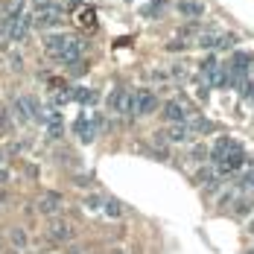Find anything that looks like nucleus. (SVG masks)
<instances>
[{"label": "nucleus", "instance_id": "4", "mask_svg": "<svg viewBox=\"0 0 254 254\" xmlns=\"http://www.w3.org/2000/svg\"><path fill=\"white\" fill-rule=\"evenodd\" d=\"M108 105H111V111H117V114H134V94L126 91V88H117V91H111Z\"/></svg>", "mask_w": 254, "mask_h": 254}, {"label": "nucleus", "instance_id": "22", "mask_svg": "<svg viewBox=\"0 0 254 254\" xmlns=\"http://www.w3.org/2000/svg\"><path fill=\"white\" fill-rule=\"evenodd\" d=\"M70 97H73L76 102H82V105H91V102H97V94H94V91H88V88H76Z\"/></svg>", "mask_w": 254, "mask_h": 254}, {"label": "nucleus", "instance_id": "8", "mask_svg": "<svg viewBox=\"0 0 254 254\" xmlns=\"http://www.w3.org/2000/svg\"><path fill=\"white\" fill-rule=\"evenodd\" d=\"M164 120H170L173 126L176 123H187V105L181 100H170L164 105Z\"/></svg>", "mask_w": 254, "mask_h": 254}, {"label": "nucleus", "instance_id": "27", "mask_svg": "<svg viewBox=\"0 0 254 254\" xmlns=\"http://www.w3.org/2000/svg\"><path fill=\"white\" fill-rule=\"evenodd\" d=\"M193 158H196V161H202V158H210V152H207V149H204V146H193Z\"/></svg>", "mask_w": 254, "mask_h": 254}, {"label": "nucleus", "instance_id": "6", "mask_svg": "<svg viewBox=\"0 0 254 254\" xmlns=\"http://www.w3.org/2000/svg\"><path fill=\"white\" fill-rule=\"evenodd\" d=\"M240 146H243V143H240V140H234V137H219V140L213 143V149H210V161H213V164H219V161H225V158H228L234 149H240Z\"/></svg>", "mask_w": 254, "mask_h": 254}, {"label": "nucleus", "instance_id": "12", "mask_svg": "<svg viewBox=\"0 0 254 254\" xmlns=\"http://www.w3.org/2000/svg\"><path fill=\"white\" fill-rule=\"evenodd\" d=\"M44 128H47V137H50V140H59V137L64 134V123H62L59 111H47V123H44Z\"/></svg>", "mask_w": 254, "mask_h": 254}, {"label": "nucleus", "instance_id": "19", "mask_svg": "<svg viewBox=\"0 0 254 254\" xmlns=\"http://www.w3.org/2000/svg\"><path fill=\"white\" fill-rule=\"evenodd\" d=\"M187 126H190V131H196V134H210V131L216 128L210 120H207V117H193Z\"/></svg>", "mask_w": 254, "mask_h": 254}, {"label": "nucleus", "instance_id": "16", "mask_svg": "<svg viewBox=\"0 0 254 254\" xmlns=\"http://www.w3.org/2000/svg\"><path fill=\"white\" fill-rule=\"evenodd\" d=\"M12 117L18 120V123H29L32 117H29V108H26V100L24 97H15L12 100Z\"/></svg>", "mask_w": 254, "mask_h": 254}, {"label": "nucleus", "instance_id": "10", "mask_svg": "<svg viewBox=\"0 0 254 254\" xmlns=\"http://www.w3.org/2000/svg\"><path fill=\"white\" fill-rule=\"evenodd\" d=\"M73 131L79 134L82 143H94V137H97V123L88 120V117H79L76 123H73Z\"/></svg>", "mask_w": 254, "mask_h": 254}, {"label": "nucleus", "instance_id": "25", "mask_svg": "<svg viewBox=\"0 0 254 254\" xmlns=\"http://www.w3.org/2000/svg\"><path fill=\"white\" fill-rule=\"evenodd\" d=\"M237 190H254V170L252 173H243L237 181Z\"/></svg>", "mask_w": 254, "mask_h": 254}, {"label": "nucleus", "instance_id": "23", "mask_svg": "<svg viewBox=\"0 0 254 254\" xmlns=\"http://www.w3.org/2000/svg\"><path fill=\"white\" fill-rule=\"evenodd\" d=\"M85 210H91V213H102V207H105V199H100V196H88L85 199Z\"/></svg>", "mask_w": 254, "mask_h": 254}, {"label": "nucleus", "instance_id": "28", "mask_svg": "<svg viewBox=\"0 0 254 254\" xmlns=\"http://www.w3.org/2000/svg\"><path fill=\"white\" fill-rule=\"evenodd\" d=\"M240 94H243L246 100H254V79H249V85H246V88H243Z\"/></svg>", "mask_w": 254, "mask_h": 254}, {"label": "nucleus", "instance_id": "30", "mask_svg": "<svg viewBox=\"0 0 254 254\" xmlns=\"http://www.w3.org/2000/svg\"><path fill=\"white\" fill-rule=\"evenodd\" d=\"M108 254H126V252H108Z\"/></svg>", "mask_w": 254, "mask_h": 254}, {"label": "nucleus", "instance_id": "1", "mask_svg": "<svg viewBox=\"0 0 254 254\" xmlns=\"http://www.w3.org/2000/svg\"><path fill=\"white\" fill-rule=\"evenodd\" d=\"M76 237V228L67 222V219H62V216H56V219H50V225H47V240L50 243H70Z\"/></svg>", "mask_w": 254, "mask_h": 254}, {"label": "nucleus", "instance_id": "18", "mask_svg": "<svg viewBox=\"0 0 254 254\" xmlns=\"http://www.w3.org/2000/svg\"><path fill=\"white\" fill-rule=\"evenodd\" d=\"M219 35L222 32H216V29H207V32H199V47L202 50H216V44H219Z\"/></svg>", "mask_w": 254, "mask_h": 254}, {"label": "nucleus", "instance_id": "7", "mask_svg": "<svg viewBox=\"0 0 254 254\" xmlns=\"http://www.w3.org/2000/svg\"><path fill=\"white\" fill-rule=\"evenodd\" d=\"M32 24L35 26H59L62 24V9L59 6H47V9H38L35 12V18H32Z\"/></svg>", "mask_w": 254, "mask_h": 254}, {"label": "nucleus", "instance_id": "17", "mask_svg": "<svg viewBox=\"0 0 254 254\" xmlns=\"http://www.w3.org/2000/svg\"><path fill=\"white\" fill-rule=\"evenodd\" d=\"M252 210H254V199H243V196H240V199L234 202V207H231V216H237V219H246Z\"/></svg>", "mask_w": 254, "mask_h": 254}, {"label": "nucleus", "instance_id": "26", "mask_svg": "<svg viewBox=\"0 0 254 254\" xmlns=\"http://www.w3.org/2000/svg\"><path fill=\"white\" fill-rule=\"evenodd\" d=\"M237 44V35H219V44H216V50H231Z\"/></svg>", "mask_w": 254, "mask_h": 254}, {"label": "nucleus", "instance_id": "5", "mask_svg": "<svg viewBox=\"0 0 254 254\" xmlns=\"http://www.w3.org/2000/svg\"><path fill=\"white\" fill-rule=\"evenodd\" d=\"M158 108V97L152 91H137L134 94V117H146Z\"/></svg>", "mask_w": 254, "mask_h": 254}, {"label": "nucleus", "instance_id": "20", "mask_svg": "<svg viewBox=\"0 0 254 254\" xmlns=\"http://www.w3.org/2000/svg\"><path fill=\"white\" fill-rule=\"evenodd\" d=\"M9 243H12V249L24 252L26 246H29V240H26V231H24V228H12V231H9Z\"/></svg>", "mask_w": 254, "mask_h": 254}, {"label": "nucleus", "instance_id": "13", "mask_svg": "<svg viewBox=\"0 0 254 254\" xmlns=\"http://www.w3.org/2000/svg\"><path fill=\"white\" fill-rule=\"evenodd\" d=\"M67 44H70V35H47V38H44V47H47V53H50V56H56V59L64 53V47H67Z\"/></svg>", "mask_w": 254, "mask_h": 254}, {"label": "nucleus", "instance_id": "29", "mask_svg": "<svg viewBox=\"0 0 254 254\" xmlns=\"http://www.w3.org/2000/svg\"><path fill=\"white\" fill-rule=\"evenodd\" d=\"M9 128V117H6V111H0V131H6Z\"/></svg>", "mask_w": 254, "mask_h": 254}, {"label": "nucleus", "instance_id": "24", "mask_svg": "<svg viewBox=\"0 0 254 254\" xmlns=\"http://www.w3.org/2000/svg\"><path fill=\"white\" fill-rule=\"evenodd\" d=\"M79 21H82V26L94 29V26H97V12H94V9H82V12H79Z\"/></svg>", "mask_w": 254, "mask_h": 254}, {"label": "nucleus", "instance_id": "21", "mask_svg": "<svg viewBox=\"0 0 254 254\" xmlns=\"http://www.w3.org/2000/svg\"><path fill=\"white\" fill-rule=\"evenodd\" d=\"M26 26H29V21H9V38L12 41H24Z\"/></svg>", "mask_w": 254, "mask_h": 254}, {"label": "nucleus", "instance_id": "3", "mask_svg": "<svg viewBox=\"0 0 254 254\" xmlns=\"http://www.w3.org/2000/svg\"><path fill=\"white\" fill-rule=\"evenodd\" d=\"M246 161H249V155H246V149L240 146V149H234V152H231L225 161H219V164H216V176L225 178V176H234V173H240V170L246 167Z\"/></svg>", "mask_w": 254, "mask_h": 254}, {"label": "nucleus", "instance_id": "11", "mask_svg": "<svg viewBox=\"0 0 254 254\" xmlns=\"http://www.w3.org/2000/svg\"><path fill=\"white\" fill-rule=\"evenodd\" d=\"M176 9L184 15V18H190V21H196V18H202L204 15V3L202 0H178Z\"/></svg>", "mask_w": 254, "mask_h": 254}, {"label": "nucleus", "instance_id": "15", "mask_svg": "<svg viewBox=\"0 0 254 254\" xmlns=\"http://www.w3.org/2000/svg\"><path fill=\"white\" fill-rule=\"evenodd\" d=\"M190 137H193V131H190L187 123H176V126H170V131H167V140H173V143H187Z\"/></svg>", "mask_w": 254, "mask_h": 254}, {"label": "nucleus", "instance_id": "2", "mask_svg": "<svg viewBox=\"0 0 254 254\" xmlns=\"http://www.w3.org/2000/svg\"><path fill=\"white\" fill-rule=\"evenodd\" d=\"M38 210H41L44 216L56 219V216L64 210V196H62L59 190H44V193H41V199H38Z\"/></svg>", "mask_w": 254, "mask_h": 254}, {"label": "nucleus", "instance_id": "9", "mask_svg": "<svg viewBox=\"0 0 254 254\" xmlns=\"http://www.w3.org/2000/svg\"><path fill=\"white\" fill-rule=\"evenodd\" d=\"M82 53H85V44H82L79 38H70V44H67V47H64V53L59 56V62L73 67V64H79V62H82Z\"/></svg>", "mask_w": 254, "mask_h": 254}, {"label": "nucleus", "instance_id": "31", "mask_svg": "<svg viewBox=\"0 0 254 254\" xmlns=\"http://www.w3.org/2000/svg\"><path fill=\"white\" fill-rule=\"evenodd\" d=\"M0 161H3V152H0Z\"/></svg>", "mask_w": 254, "mask_h": 254}, {"label": "nucleus", "instance_id": "14", "mask_svg": "<svg viewBox=\"0 0 254 254\" xmlns=\"http://www.w3.org/2000/svg\"><path fill=\"white\" fill-rule=\"evenodd\" d=\"M126 213L128 210L120 199H105V207H102V216H105V219H123Z\"/></svg>", "mask_w": 254, "mask_h": 254}]
</instances>
